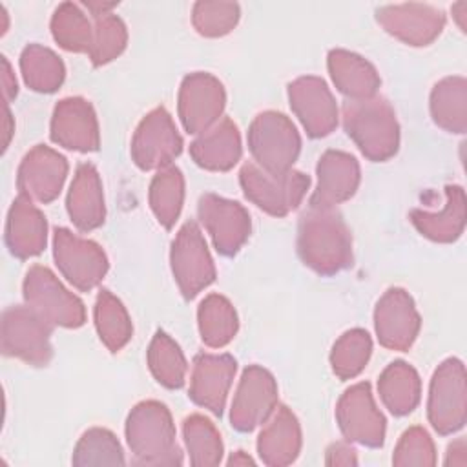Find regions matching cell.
Listing matches in <instances>:
<instances>
[{
  "label": "cell",
  "mask_w": 467,
  "mask_h": 467,
  "mask_svg": "<svg viewBox=\"0 0 467 467\" xmlns=\"http://www.w3.org/2000/svg\"><path fill=\"white\" fill-rule=\"evenodd\" d=\"M297 254L321 275H334L352 265V234L336 208L310 206L297 224Z\"/></svg>",
  "instance_id": "obj_1"
},
{
  "label": "cell",
  "mask_w": 467,
  "mask_h": 467,
  "mask_svg": "<svg viewBox=\"0 0 467 467\" xmlns=\"http://www.w3.org/2000/svg\"><path fill=\"white\" fill-rule=\"evenodd\" d=\"M343 128L359 151L374 162L389 161L400 148V124L387 99L372 95L343 104Z\"/></svg>",
  "instance_id": "obj_2"
},
{
  "label": "cell",
  "mask_w": 467,
  "mask_h": 467,
  "mask_svg": "<svg viewBox=\"0 0 467 467\" xmlns=\"http://www.w3.org/2000/svg\"><path fill=\"white\" fill-rule=\"evenodd\" d=\"M126 441L137 465H181L182 451L168 407L155 400L137 403L126 420Z\"/></svg>",
  "instance_id": "obj_3"
},
{
  "label": "cell",
  "mask_w": 467,
  "mask_h": 467,
  "mask_svg": "<svg viewBox=\"0 0 467 467\" xmlns=\"http://www.w3.org/2000/svg\"><path fill=\"white\" fill-rule=\"evenodd\" d=\"M239 184L244 197L263 212L285 217L296 210L308 192L310 177L294 168L286 171H270L257 162L243 164Z\"/></svg>",
  "instance_id": "obj_4"
},
{
  "label": "cell",
  "mask_w": 467,
  "mask_h": 467,
  "mask_svg": "<svg viewBox=\"0 0 467 467\" xmlns=\"http://www.w3.org/2000/svg\"><path fill=\"white\" fill-rule=\"evenodd\" d=\"M22 292L26 305L51 327L78 328L86 321L84 303L69 292L47 266L33 265L26 272Z\"/></svg>",
  "instance_id": "obj_5"
},
{
  "label": "cell",
  "mask_w": 467,
  "mask_h": 467,
  "mask_svg": "<svg viewBox=\"0 0 467 467\" xmlns=\"http://www.w3.org/2000/svg\"><path fill=\"white\" fill-rule=\"evenodd\" d=\"M427 416L432 429L441 434L458 432L467 421L465 367L458 358H449L432 374L427 400Z\"/></svg>",
  "instance_id": "obj_6"
},
{
  "label": "cell",
  "mask_w": 467,
  "mask_h": 467,
  "mask_svg": "<svg viewBox=\"0 0 467 467\" xmlns=\"http://www.w3.org/2000/svg\"><path fill=\"white\" fill-rule=\"evenodd\" d=\"M248 148L259 166L270 171H286L297 161L301 137L286 115L263 111L248 128Z\"/></svg>",
  "instance_id": "obj_7"
},
{
  "label": "cell",
  "mask_w": 467,
  "mask_h": 467,
  "mask_svg": "<svg viewBox=\"0 0 467 467\" xmlns=\"http://www.w3.org/2000/svg\"><path fill=\"white\" fill-rule=\"evenodd\" d=\"M2 352L33 367H46L53 356L51 325L27 305H15L2 314Z\"/></svg>",
  "instance_id": "obj_8"
},
{
  "label": "cell",
  "mask_w": 467,
  "mask_h": 467,
  "mask_svg": "<svg viewBox=\"0 0 467 467\" xmlns=\"http://www.w3.org/2000/svg\"><path fill=\"white\" fill-rule=\"evenodd\" d=\"M170 265L175 283L186 299L195 297L215 279V265L197 223H184L170 250Z\"/></svg>",
  "instance_id": "obj_9"
},
{
  "label": "cell",
  "mask_w": 467,
  "mask_h": 467,
  "mask_svg": "<svg viewBox=\"0 0 467 467\" xmlns=\"http://www.w3.org/2000/svg\"><path fill=\"white\" fill-rule=\"evenodd\" d=\"M53 257L60 274L78 290H93L108 272L106 252L89 239L78 237L67 228L53 234Z\"/></svg>",
  "instance_id": "obj_10"
},
{
  "label": "cell",
  "mask_w": 467,
  "mask_h": 467,
  "mask_svg": "<svg viewBox=\"0 0 467 467\" xmlns=\"http://www.w3.org/2000/svg\"><path fill=\"white\" fill-rule=\"evenodd\" d=\"M336 420L341 434L354 443L378 449L385 441L387 421L376 407L370 383L359 381L348 387L336 405Z\"/></svg>",
  "instance_id": "obj_11"
},
{
  "label": "cell",
  "mask_w": 467,
  "mask_h": 467,
  "mask_svg": "<svg viewBox=\"0 0 467 467\" xmlns=\"http://www.w3.org/2000/svg\"><path fill=\"white\" fill-rule=\"evenodd\" d=\"M182 151V137L171 115L161 106L146 113L131 139V159L144 170H162Z\"/></svg>",
  "instance_id": "obj_12"
},
{
  "label": "cell",
  "mask_w": 467,
  "mask_h": 467,
  "mask_svg": "<svg viewBox=\"0 0 467 467\" xmlns=\"http://www.w3.org/2000/svg\"><path fill=\"white\" fill-rule=\"evenodd\" d=\"M277 407V383L274 376L250 365L243 370L230 409V423L239 432H250L263 425Z\"/></svg>",
  "instance_id": "obj_13"
},
{
  "label": "cell",
  "mask_w": 467,
  "mask_h": 467,
  "mask_svg": "<svg viewBox=\"0 0 467 467\" xmlns=\"http://www.w3.org/2000/svg\"><path fill=\"white\" fill-rule=\"evenodd\" d=\"M226 91L219 78L210 73H190L182 78L179 88V119L184 130L199 135L213 126L224 109Z\"/></svg>",
  "instance_id": "obj_14"
},
{
  "label": "cell",
  "mask_w": 467,
  "mask_h": 467,
  "mask_svg": "<svg viewBox=\"0 0 467 467\" xmlns=\"http://www.w3.org/2000/svg\"><path fill=\"white\" fill-rule=\"evenodd\" d=\"M201 224L210 234L213 246L223 255H234L250 237L252 223L246 208L215 193H204L197 204Z\"/></svg>",
  "instance_id": "obj_15"
},
{
  "label": "cell",
  "mask_w": 467,
  "mask_h": 467,
  "mask_svg": "<svg viewBox=\"0 0 467 467\" xmlns=\"http://www.w3.org/2000/svg\"><path fill=\"white\" fill-rule=\"evenodd\" d=\"M288 102L310 137H327L336 130L337 104L323 78L306 75L290 82Z\"/></svg>",
  "instance_id": "obj_16"
},
{
  "label": "cell",
  "mask_w": 467,
  "mask_h": 467,
  "mask_svg": "<svg viewBox=\"0 0 467 467\" xmlns=\"http://www.w3.org/2000/svg\"><path fill=\"white\" fill-rule=\"evenodd\" d=\"M67 177V161L64 155L46 144L31 148L16 171L18 195L36 202H51L58 197Z\"/></svg>",
  "instance_id": "obj_17"
},
{
  "label": "cell",
  "mask_w": 467,
  "mask_h": 467,
  "mask_svg": "<svg viewBox=\"0 0 467 467\" xmlns=\"http://www.w3.org/2000/svg\"><path fill=\"white\" fill-rule=\"evenodd\" d=\"M421 327L412 297L403 288H389L374 308L378 341L390 350H409Z\"/></svg>",
  "instance_id": "obj_18"
},
{
  "label": "cell",
  "mask_w": 467,
  "mask_h": 467,
  "mask_svg": "<svg viewBox=\"0 0 467 467\" xmlns=\"http://www.w3.org/2000/svg\"><path fill=\"white\" fill-rule=\"evenodd\" d=\"M376 20L389 35L416 47L432 44L445 26L441 9L416 2L383 5L376 11Z\"/></svg>",
  "instance_id": "obj_19"
},
{
  "label": "cell",
  "mask_w": 467,
  "mask_h": 467,
  "mask_svg": "<svg viewBox=\"0 0 467 467\" xmlns=\"http://www.w3.org/2000/svg\"><path fill=\"white\" fill-rule=\"evenodd\" d=\"M51 140L73 151H97L100 146L99 120L93 106L82 97L57 102L51 117Z\"/></svg>",
  "instance_id": "obj_20"
},
{
  "label": "cell",
  "mask_w": 467,
  "mask_h": 467,
  "mask_svg": "<svg viewBox=\"0 0 467 467\" xmlns=\"http://www.w3.org/2000/svg\"><path fill=\"white\" fill-rule=\"evenodd\" d=\"M237 370L230 354H197L190 374V398L199 407L221 416Z\"/></svg>",
  "instance_id": "obj_21"
},
{
  "label": "cell",
  "mask_w": 467,
  "mask_h": 467,
  "mask_svg": "<svg viewBox=\"0 0 467 467\" xmlns=\"http://www.w3.org/2000/svg\"><path fill=\"white\" fill-rule=\"evenodd\" d=\"M317 184L310 197V206L334 208L339 202L348 201L361 179L359 162L354 155L339 150H327L316 166Z\"/></svg>",
  "instance_id": "obj_22"
},
{
  "label": "cell",
  "mask_w": 467,
  "mask_h": 467,
  "mask_svg": "<svg viewBox=\"0 0 467 467\" xmlns=\"http://www.w3.org/2000/svg\"><path fill=\"white\" fill-rule=\"evenodd\" d=\"M301 452V427L286 405H277L257 436V454L265 465L285 467Z\"/></svg>",
  "instance_id": "obj_23"
},
{
  "label": "cell",
  "mask_w": 467,
  "mask_h": 467,
  "mask_svg": "<svg viewBox=\"0 0 467 467\" xmlns=\"http://www.w3.org/2000/svg\"><path fill=\"white\" fill-rule=\"evenodd\" d=\"M47 221L31 199L18 195L7 212L5 244L18 259H29L46 248Z\"/></svg>",
  "instance_id": "obj_24"
},
{
  "label": "cell",
  "mask_w": 467,
  "mask_h": 467,
  "mask_svg": "<svg viewBox=\"0 0 467 467\" xmlns=\"http://www.w3.org/2000/svg\"><path fill=\"white\" fill-rule=\"evenodd\" d=\"M241 153L239 128L228 117L219 119L190 144V155L195 164L210 171H228L239 162Z\"/></svg>",
  "instance_id": "obj_25"
},
{
  "label": "cell",
  "mask_w": 467,
  "mask_h": 467,
  "mask_svg": "<svg viewBox=\"0 0 467 467\" xmlns=\"http://www.w3.org/2000/svg\"><path fill=\"white\" fill-rule=\"evenodd\" d=\"M66 208L73 224L82 232H91L104 223V192L100 175L93 164L82 162L77 166L67 192Z\"/></svg>",
  "instance_id": "obj_26"
},
{
  "label": "cell",
  "mask_w": 467,
  "mask_h": 467,
  "mask_svg": "<svg viewBox=\"0 0 467 467\" xmlns=\"http://www.w3.org/2000/svg\"><path fill=\"white\" fill-rule=\"evenodd\" d=\"M410 223L427 239L434 243H452L465 228V192L458 184L445 186V202L440 210H410Z\"/></svg>",
  "instance_id": "obj_27"
},
{
  "label": "cell",
  "mask_w": 467,
  "mask_h": 467,
  "mask_svg": "<svg viewBox=\"0 0 467 467\" xmlns=\"http://www.w3.org/2000/svg\"><path fill=\"white\" fill-rule=\"evenodd\" d=\"M327 67L337 91L348 99L372 97L381 84L376 67L361 55L347 49H332L327 58Z\"/></svg>",
  "instance_id": "obj_28"
},
{
  "label": "cell",
  "mask_w": 467,
  "mask_h": 467,
  "mask_svg": "<svg viewBox=\"0 0 467 467\" xmlns=\"http://www.w3.org/2000/svg\"><path fill=\"white\" fill-rule=\"evenodd\" d=\"M378 392L383 405L394 416H405L420 403L421 381L412 365L407 361H392L378 379Z\"/></svg>",
  "instance_id": "obj_29"
},
{
  "label": "cell",
  "mask_w": 467,
  "mask_h": 467,
  "mask_svg": "<svg viewBox=\"0 0 467 467\" xmlns=\"http://www.w3.org/2000/svg\"><path fill=\"white\" fill-rule=\"evenodd\" d=\"M432 120L449 133L467 130V80L463 77H445L431 91Z\"/></svg>",
  "instance_id": "obj_30"
},
{
  "label": "cell",
  "mask_w": 467,
  "mask_h": 467,
  "mask_svg": "<svg viewBox=\"0 0 467 467\" xmlns=\"http://www.w3.org/2000/svg\"><path fill=\"white\" fill-rule=\"evenodd\" d=\"M201 339L210 348L226 347L237 334L239 319L234 305L221 294L206 296L197 308Z\"/></svg>",
  "instance_id": "obj_31"
},
{
  "label": "cell",
  "mask_w": 467,
  "mask_h": 467,
  "mask_svg": "<svg viewBox=\"0 0 467 467\" xmlns=\"http://www.w3.org/2000/svg\"><path fill=\"white\" fill-rule=\"evenodd\" d=\"M20 71L24 82L38 93L57 91L66 77V67L60 57L40 44H29L20 55Z\"/></svg>",
  "instance_id": "obj_32"
},
{
  "label": "cell",
  "mask_w": 467,
  "mask_h": 467,
  "mask_svg": "<svg viewBox=\"0 0 467 467\" xmlns=\"http://www.w3.org/2000/svg\"><path fill=\"white\" fill-rule=\"evenodd\" d=\"M95 328L100 341L111 352H119L128 345L133 334V325L122 301L109 290H100L93 308Z\"/></svg>",
  "instance_id": "obj_33"
},
{
  "label": "cell",
  "mask_w": 467,
  "mask_h": 467,
  "mask_svg": "<svg viewBox=\"0 0 467 467\" xmlns=\"http://www.w3.org/2000/svg\"><path fill=\"white\" fill-rule=\"evenodd\" d=\"M184 202V175L177 166L159 170L150 184V206L166 230L177 223Z\"/></svg>",
  "instance_id": "obj_34"
},
{
  "label": "cell",
  "mask_w": 467,
  "mask_h": 467,
  "mask_svg": "<svg viewBox=\"0 0 467 467\" xmlns=\"http://www.w3.org/2000/svg\"><path fill=\"white\" fill-rule=\"evenodd\" d=\"M184 445L190 463L195 467H213L223 460V440L217 427L202 414H190L182 421Z\"/></svg>",
  "instance_id": "obj_35"
},
{
  "label": "cell",
  "mask_w": 467,
  "mask_h": 467,
  "mask_svg": "<svg viewBox=\"0 0 467 467\" xmlns=\"http://www.w3.org/2000/svg\"><path fill=\"white\" fill-rule=\"evenodd\" d=\"M51 35L55 42L73 53H89L93 40V24L78 4L64 2L51 16Z\"/></svg>",
  "instance_id": "obj_36"
},
{
  "label": "cell",
  "mask_w": 467,
  "mask_h": 467,
  "mask_svg": "<svg viewBox=\"0 0 467 467\" xmlns=\"http://www.w3.org/2000/svg\"><path fill=\"white\" fill-rule=\"evenodd\" d=\"M148 367L153 378L166 389H181L186 379V359L181 347L159 330L148 347Z\"/></svg>",
  "instance_id": "obj_37"
},
{
  "label": "cell",
  "mask_w": 467,
  "mask_h": 467,
  "mask_svg": "<svg viewBox=\"0 0 467 467\" xmlns=\"http://www.w3.org/2000/svg\"><path fill=\"white\" fill-rule=\"evenodd\" d=\"M372 339L363 328H350L337 337L330 352V365L339 379H352L367 367Z\"/></svg>",
  "instance_id": "obj_38"
},
{
  "label": "cell",
  "mask_w": 467,
  "mask_h": 467,
  "mask_svg": "<svg viewBox=\"0 0 467 467\" xmlns=\"http://www.w3.org/2000/svg\"><path fill=\"white\" fill-rule=\"evenodd\" d=\"M73 465H124L126 458L117 436L102 427L88 429L75 445Z\"/></svg>",
  "instance_id": "obj_39"
},
{
  "label": "cell",
  "mask_w": 467,
  "mask_h": 467,
  "mask_svg": "<svg viewBox=\"0 0 467 467\" xmlns=\"http://www.w3.org/2000/svg\"><path fill=\"white\" fill-rule=\"evenodd\" d=\"M128 31L117 15H104L93 22V40L89 47V60L93 66H104L115 60L126 47Z\"/></svg>",
  "instance_id": "obj_40"
},
{
  "label": "cell",
  "mask_w": 467,
  "mask_h": 467,
  "mask_svg": "<svg viewBox=\"0 0 467 467\" xmlns=\"http://www.w3.org/2000/svg\"><path fill=\"white\" fill-rule=\"evenodd\" d=\"M239 4L235 2H195L192 22L199 35L217 38L228 35L239 22Z\"/></svg>",
  "instance_id": "obj_41"
},
{
  "label": "cell",
  "mask_w": 467,
  "mask_h": 467,
  "mask_svg": "<svg viewBox=\"0 0 467 467\" xmlns=\"http://www.w3.org/2000/svg\"><path fill=\"white\" fill-rule=\"evenodd\" d=\"M392 463L396 467H431L436 463V449L432 443V438L429 436V432L423 427H409L396 449H394V456H392Z\"/></svg>",
  "instance_id": "obj_42"
},
{
  "label": "cell",
  "mask_w": 467,
  "mask_h": 467,
  "mask_svg": "<svg viewBox=\"0 0 467 467\" xmlns=\"http://www.w3.org/2000/svg\"><path fill=\"white\" fill-rule=\"evenodd\" d=\"M327 465H358V454L352 445L347 441H336L328 445L325 452Z\"/></svg>",
  "instance_id": "obj_43"
},
{
  "label": "cell",
  "mask_w": 467,
  "mask_h": 467,
  "mask_svg": "<svg viewBox=\"0 0 467 467\" xmlns=\"http://www.w3.org/2000/svg\"><path fill=\"white\" fill-rule=\"evenodd\" d=\"M445 465H458V467H465L467 465V443H465V438H458V440H454L447 447Z\"/></svg>",
  "instance_id": "obj_44"
},
{
  "label": "cell",
  "mask_w": 467,
  "mask_h": 467,
  "mask_svg": "<svg viewBox=\"0 0 467 467\" xmlns=\"http://www.w3.org/2000/svg\"><path fill=\"white\" fill-rule=\"evenodd\" d=\"M2 91H4L5 104H9L16 97V91H18L15 73H13L11 64L7 62L5 57H2Z\"/></svg>",
  "instance_id": "obj_45"
},
{
  "label": "cell",
  "mask_w": 467,
  "mask_h": 467,
  "mask_svg": "<svg viewBox=\"0 0 467 467\" xmlns=\"http://www.w3.org/2000/svg\"><path fill=\"white\" fill-rule=\"evenodd\" d=\"M82 5L93 15V18H99V16L109 15L111 9L117 7V2H84Z\"/></svg>",
  "instance_id": "obj_46"
},
{
  "label": "cell",
  "mask_w": 467,
  "mask_h": 467,
  "mask_svg": "<svg viewBox=\"0 0 467 467\" xmlns=\"http://www.w3.org/2000/svg\"><path fill=\"white\" fill-rule=\"evenodd\" d=\"M452 18L456 20L458 27L465 33L467 31V2H458L452 5Z\"/></svg>",
  "instance_id": "obj_47"
},
{
  "label": "cell",
  "mask_w": 467,
  "mask_h": 467,
  "mask_svg": "<svg viewBox=\"0 0 467 467\" xmlns=\"http://www.w3.org/2000/svg\"><path fill=\"white\" fill-rule=\"evenodd\" d=\"M13 131H15L13 117H11L9 106L5 104V117H4V150L9 146V140H11V135H13Z\"/></svg>",
  "instance_id": "obj_48"
},
{
  "label": "cell",
  "mask_w": 467,
  "mask_h": 467,
  "mask_svg": "<svg viewBox=\"0 0 467 467\" xmlns=\"http://www.w3.org/2000/svg\"><path fill=\"white\" fill-rule=\"evenodd\" d=\"M226 463H228V465H254L255 460H254L250 454H246L244 451H235V452L228 458Z\"/></svg>",
  "instance_id": "obj_49"
},
{
  "label": "cell",
  "mask_w": 467,
  "mask_h": 467,
  "mask_svg": "<svg viewBox=\"0 0 467 467\" xmlns=\"http://www.w3.org/2000/svg\"><path fill=\"white\" fill-rule=\"evenodd\" d=\"M0 16H2V27H0V35H4L7 31V11L4 5H0Z\"/></svg>",
  "instance_id": "obj_50"
}]
</instances>
